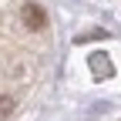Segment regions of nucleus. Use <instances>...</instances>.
Masks as SVG:
<instances>
[{
  "label": "nucleus",
  "instance_id": "nucleus-1",
  "mask_svg": "<svg viewBox=\"0 0 121 121\" xmlns=\"http://www.w3.org/2000/svg\"><path fill=\"white\" fill-rule=\"evenodd\" d=\"M20 20H24L27 30H44V27H47V17H44V7L40 4H24Z\"/></svg>",
  "mask_w": 121,
  "mask_h": 121
},
{
  "label": "nucleus",
  "instance_id": "nucleus-2",
  "mask_svg": "<svg viewBox=\"0 0 121 121\" xmlns=\"http://www.w3.org/2000/svg\"><path fill=\"white\" fill-rule=\"evenodd\" d=\"M10 111H13V98H7V94H4V98H0V118H7Z\"/></svg>",
  "mask_w": 121,
  "mask_h": 121
},
{
  "label": "nucleus",
  "instance_id": "nucleus-3",
  "mask_svg": "<svg viewBox=\"0 0 121 121\" xmlns=\"http://www.w3.org/2000/svg\"><path fill=\"white\" fill-rule=\"evenodd\" d=\"M91 67H94V71H101V74H108V71H111L108 64H104V60H98V54H94V57H91Z\"/></svg>",
  "mask_w": 121,
  "mask_h": 121
}]
</instances>
